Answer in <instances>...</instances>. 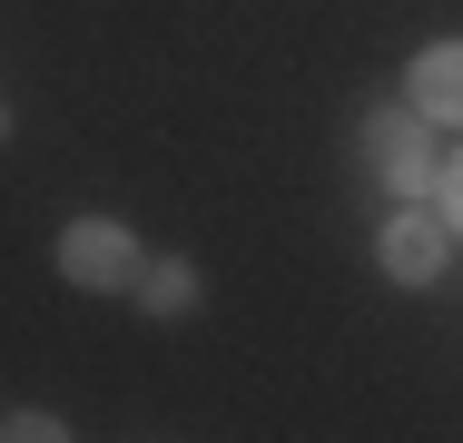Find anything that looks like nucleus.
Segmentation results:
<instances>
[{
  "mask_svg": "<svg viewBox=\"0 0 463 443\" xmlns=\"http://www.w3.org/2000/svg\"><path fill=\"white\" fill-rule=\"evenodd\" d=\"M365 158L384 187H434V148H424V108H384L365 128Z\"/></svg>",
  "mask_w": 463,
  "mask_h": 443,
  "instance_id": "f257e3e1",
  "label": "nucleus"
},
{
  "mask_svg": "<svg viewBox=\"0 0 463 443\" xmlns=\"http://www.w3.org/2000/svg\"><path fill=\"white\" fill-rule=\"evenodd\" d=\"M60 266H70V286H128V276H138V247H128V227L80 217V227L60 237Z\"/></svg>",
  "mask_w": 463,
  "mask_h": 443,
  "instance_id": "f03ea898",
  "label": "nucleus"
},
{
  "mask_svg": "<svg viewBox=\"0 0 463 443\" xmlns=\"http://www.w3.org/2000/svg\"><path fill=\"white\" fill-rule=\"evenodd\" d=\"M374 257H384L394 286H434V276H444V217H384Z\"/></svg>",
  "mask_w": 463,
  "mask_h": 443,
  "instance_id": "7ed1b4c3",
  "label": "nucleus"
},
{
  "mask_svg": "<svg viewBox=\"0 0 463 443\" xmlns=\"http://www.w3.org/2000/svg\"><path fill=\"white\" fill-rule=\"evenodd\" d=\"M414 108H424V118H444V128H463V40L414 60Z\"/></svg>",
  "mask_w": 463,
  "mask_h": 443,
  "instance_id": "20e7f679",
  "label": "nucleus"
},
{
  "mask_svg": "<svg viewBox=\"0 0 463 443\" xmlns=\"http://www.w3.org/2000/svg\"><path fill=\"white\" fill-rule=\"evenodd\" d=\"M148 306H158V316H187V306H197V276H187V266H148Z\"/></svg>",
  "mask_w": 463,
  "mask_h": 443,
  "instance_id": "39448f33",
  "label": "nucleus"
},
{
  "mask_svg": "<svg viewBox=\"0 0 463 443\" xmlns=\"http://www.w3.org/2000/svg\"><path fill=\"white\" fill-rule=\"evenodd\" d=\"M434 187H444V227H463V168H444Z\"/></svg>",
  "mask_w": 463,
  "mask_h": 443,
  "instance_id": "423d86ee",
  "label": "nucleus"
}]
</instances>
